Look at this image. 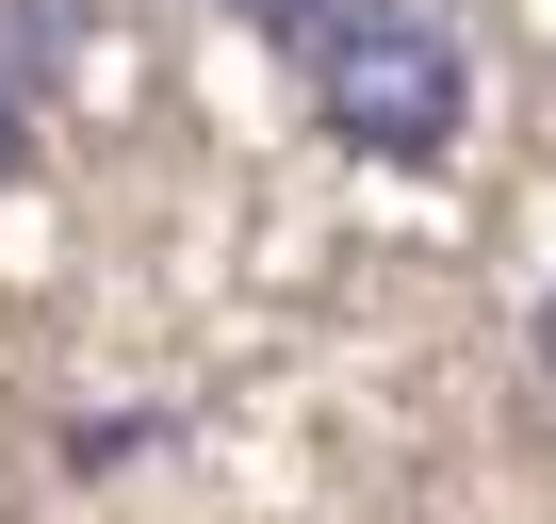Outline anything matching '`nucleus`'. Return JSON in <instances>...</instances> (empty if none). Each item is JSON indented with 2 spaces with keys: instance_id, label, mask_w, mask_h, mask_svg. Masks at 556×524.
I'll return each instance as SVG.
<instances>
[{
  "instance_id": "2",
  "label": "nucleus",
  "mask_w": 556,
  "mask_h": 524,
  "mask_svg": "<svg viewBox=\"0 0 556 524\" xmlns=\"http://www.w3.org/2000/svg\"><path fill=\"white\" fill-rule=\"evenodd\" d=\"M17 164H34V66L0 50V180H17Z\"/></svg>"
},
{
  "instance_id": "1",
  "label": "nucleus",
  "mask_w": 556,
  "mask_h": 524,
  "mask_svg": "<svg viewBox=\"0 0 556 524\" xmlns=\"http://www.w3.org/2000/svg\"><path fill=\"white\" fill-rule=\"evenodd\" d=\"M295 50H312V132L344 164H442L475 132V50L442 0H328Z\"/></svg>"
},
{
  "instance_id": "3",
  "label": "nucleus",
  "mask_w": 556,
  "mask_h": 524,
  "mask_svg": "<svg viewBox=\"0 0 556 524\" xmlns=\"http://www.w3.org/2000/svg\"><path fill=\"white\" fill-rule=\"evenodd\" d=\"M213 17H229V34H312L328 0H213Z\"/></svg>"
},
{
  "instance_id": "4",
  "label": "nucleus",
  "mask_w": 556,
  "mask_h": 524,
  "mask_svg": "<svg viewBox=\"0 0 556 524\" xmlns=\"http://www.w3.org/2000/svg\"><path fill=\"white\" fill-rule=\"evenodd\" d=\"M540 377H556V296H540Z\"/></svg>"
}]
</instances>
